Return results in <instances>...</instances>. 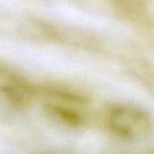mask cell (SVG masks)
Here are the masks:
<instances>
[{
    "label": "cell",
    "instance_id": "6da1fadb",
    "mask_svg": "<svg viewBox=\"0 0 154 154\" xmlns=\"http://www.w3.org/2000/svg\"><path fill=\"white\" fill-rule=\"evenodd\" d=\"M110 125L120 137L129 141H141L151 130V121L143 111L134 107H119L110 116Z\"/></svg>",
    "mask_w": 154,
    "mask_h": 154
},
{
    "label": "cell",
    "instance_id": "7a4b0ae2",
    "mask_svg": "<svg viewBox=\"0 0 154 154\" xmlns=\"http://www.w3.org/2000/svg\"><path fill=\"white\" fill-rule=\"evenodd\" d=\"M31 90L18 77L0 71V105L11 109H21L29 104Z\"/></svg>",
    "mask_w": 154,
    "mask_h": 154
}]
</instances>
